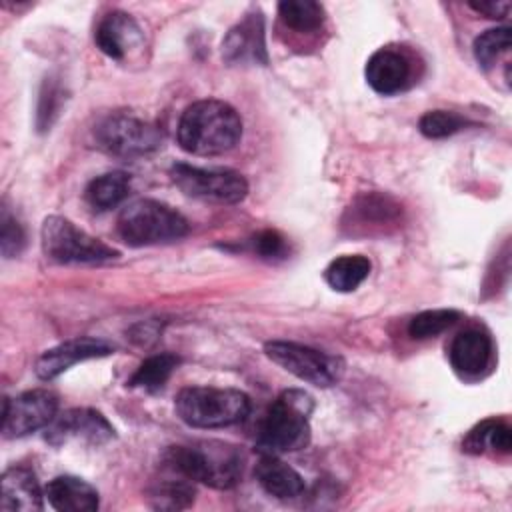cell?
<instances>
[{"label":"cell","instance_id":"obj_1","mask_svg":"<svg viewBox=\"0 0 512 512\" xmlns=\"http://www.w3.org/2000/svg\"><path fill=\"white\" fill-rule=\"evenodd\" d=\"M176 136L180 148L188 154H224L240 142L242 118L222 100H198L182 112Z\"/></svg>","mask_w":512,"mask_h":512},{"label":"cell","instance_id":"obj_2","mask_svg":"<svg viewBox=\"0 0 512 512\" xmlns=\"http://www.w3.org/2000/svg\"><path fill=\"white\" fill-rule=\"evenodd\" d=\"M164 466L216 490L234 488L242 478V452L226 442L202 440L186 446H170Z\"/></svg>","mask_w":512,"mask_h":512},{"label":"cell","instance_id":"obj_3","mask_svg":"<svg viewBox=\"0 0 512 512\" xmlns=\"http://www.w3.org/2000/svg\"><path fill=\"white\" fill-rule=\"evenodd\" d=\"M314 400L308 392L290 388L284 390L264 414L256 446L262 454H284L298 452L310 442V414Z\"/></svg>","mask_w":512,"mask_h":512},{"label":"cell","instance_id":"obj_4","mask_svg":"<svg viewBox=\"0 0 512 512\" xmlns=\"http://www.w3.org/2000/svg\"><path fill=\"white\" fill-rule=\"evenodd\" d=\"M174 408L192 428H224L248 416L250 398L234 388L188 386L178 392Z\"/></svg>","mask_w":512,"mask_h":512},{"label":"cell","instance_id":"obj_5","mask_svg":"<svg viewBox=\"0 0 512 512\" xmlns=\"http://www.w3.org/2000/svg\"><path fill=\"white\" fill-rule=\"evenodd\" d=\"M116 228L118 236L136 248L174 242L188 234L186 218L172 206L152 198H140L124 206Z\"/></svg>","mask_w":512,"mask_h":512},{"label":"cell","instance_id":"obj_6","mask_svg":"<svg viewBox=\"0 0 512 512\" xmlns=\"http://www.w3.org/2000/svg\"><path fill=\"white\" fill-rule=\"evenodd\" d=\"M44 256L56 264H104L120 254L62 216H48L40 230Z\"/></svg>","mask_w":512,"mask_h":512},{"label":"cell","instance_id":"obj_7","mask_svg":"<svg viewBox=\"0 0 512 512\" xmlns=\"http://www.w3.org/2000/svg\"><path fill=\"white\" fill-rule=\"evenodd\" d=\"M94 138L98 148L118 158H140L162 146L160 128L128 112H114L102 118Z\"/></svg>","mask_w":512,"mask_h":512},{"label":"cell","instance_id":"obj_8","mask_svg":"<svg viewBox=\"0 0 512 512\" xmlns=\"http://www.w3.org/2000/svg\"><path fill=\"white\" fill-rule=\"evenodd\" d=\"M264 352L286 372L318 388L334 386L344 374V360L340 356L298 342L272 340L264 344Z\"/></svg>","mask_w":512,"mask_h":512},{"label":"cell","instance_id":"obj_9","mask_svg":"<svg viewBox=\"0 0 512 512\" xmlns=\"http://www.w3.org/2000/svg\"><path fill=\"white\" fill-rule=\"evenodd\" d=\"M172 182L186 194L206 202L236 204L246 198V178L230 168H200L190 164H174L170 168Z\"/></svg>","mask_w":512,"mask_h":512},{"label":"cell","instance_id":"obj_10","mask_svg":"<svg viewBox=\"0 0 512 512\" xmlns=\"http://www.w3.org/2000/svg\"><path fill=\"white\" fill-rule=\"evenodd\" d=\"M58 414V398L50 390H28L2 400V436L22 438L46 428Z\"/></svg>","mask_w":512,"mask_h":512},{"label":"cell","instance_id":"obj_11","mask_svg":"<svg viewBox=\"0 0 512 512\" xmlns=\"http://www.w3.org/2000/svg\"><path fill=\"white\" fill-rule=\"evenodd\" d=\"M116 436L112 424L94 408H70L56 414L46 426V442L62 446L68 442H84L90 446H102Z\"/></svg>","mask_w":512,"mask_h":512},{"label":"cell","instance_id":"obj_12","mask_svg":"<svg viewBox=\"0 0 512 512\" xmlns=\"http://www.w3.org/2000/svg\"><path fill=\"white\" fill-rule=\"evenodd\" d=\"M222 58L226 64H266V40L264 18L260 12H252L228 30L222 40Z\"/></svg>","mask_w":512,"mask_h":512},{"label":"cell","instance_id":"obj_13","mask_svg":"<svg viewBox=\"0 0 512 512\" xmlns=\"http://www.w3.org/2000/svg\"><path fill=\"white\" fill-rule=\"evenodd\" d=\"M112 352H114V346H110L106 340H100V338L84 336V338L66 340L46 350L44 354H40V358L34 364V372L40 380H54L56 376H60L62 372H66L70 366L78 362L102 358Z\"/></svg>","mask_w":512,"mask_h":512},{"label":"cell","instance_id":"obj_14","mask_svg":"<svg viewBox=\"0 0 512 512\" xmlns=\"http://www.w3.org/2000/svg\"><path fill=\"white\" fill-rule=\"evenodd\" d=\"M96 46L112 60H126L128 54L136 48L142 46V30L136 24V20L122 12V10H114L110 14H106L94 34Z\"/></svg>","mask_w":512,"mask_h":512},{"label":"cell","instance_id":"obj_15","mask_svg":"<svg viewBox=\"0 0 512 512\" xmlns=\"http://www.w3.org/2000/svg\"><path fill=\"white\" fill-rule=\"evenodd\" d=\"M364 74L374 92L388 96L408 86L410 64L404 54L392 48H380L368 58Z\"/></svg>","mask_w":512,"mask_h":512},{"label":"cell","instance_id":"obj_16","mask_svg":"<svg viewBox=\"0 0 512 512\" xmlns=\"http://www.w3.org/2000/svg\"><path fill=\"white\" fill-rule=\"evenodd\" d=\"M450 364L462 376H478L492 358V340L484 330L468 328L454 336L450 350Z\"/></svg>","mask_w":512,"mask_h":512},{"label":"cell","instance_id":"obj_17","mask_svg":"<svg viewBox=\"0 0 512 512\" xmlns=\"http://www.w3.org/2000/svg\"><path fill=\"white\" fill-rule=\"evenodd\" d=\"M0 510L10 512H34L42 510V492L36 476L26 466H10L0 480Z\"/></svg>","mask_w":512,"mask_h":512},{"label":"cell","instance_id":"obj_18","mask_svg":"<svg viewBox=\"0 0 512 512\" xmlns=\"http://www.w3.org/2000/svg\"><path fill=\"white\" fill-rule=\"evenodd\" d=\"M44 496L48 504L60 512H94L100 504L92 484L68 474L52 478L44 488Z\"/></svg>","mask_w":512,"mask_h":512},{"label":"cell","instance_id":"obj_19","mask_svg":"<svg viewBox=\"0 0 512 512\" xmlns=\"http://www.w3.org/2000/svg\"><path fill=\"white\" fill-rule=\"evenodd\" d=\"M254 476L258 484L278 500L298 498L306 490L302 476L276 454H262L254 468Z\"/></svg>","mask_w":512,"mask_h":512},{"label":"cell","instance_id":"obj_20","mask_svg":"<svg viewBox=\"0 0 512 512\" xmlns=\"http://www.w3.org/2000/svg\"><path fill=\"white\" fill-rule=\"evenodd\" d=\"M512 448V432L504 420L486 418L478 422L462 440V450L466 454H484L486 450H494L500 454H508Z\"/></svg>","mask_w":512,"mask_h":512},{"label":"cell","instance_id":"obj_21","mask_svg":"<svg viewBox=\"0 0 512 512\" xmlns=\"http://www.w3.org/2000/svg\"><path fill=\"white\" fill-rule=\"evenodd\" d=\"M130 192V176L126 172L114 170L102 176H96L88 182L84 190L86 204L96 212H106L116 208Z\"/></svg>","mask_w":512,"mask_h":512},{"label":"cell","instance_id":"obj_22","mask_svg":"<svg viewBox=\"0 0 512 512\" xmlns=\"http://www.w3.org/2000/svg\"><path fill=\"white\" fill-rule=\"evenodd\" d=\"M370 260L362 254H344L334 258L326 270L324 280L336 292H352L356 290L370 274Z\"/></svg>","mask_w":512,"mask_h":512},{"label":"cell","instance_id":"obj_23","mask_svg":"<svg viewBox=\"0 0 512 512\" xmlns=\"http://www.w3.org/2000/svg\"><path fill=\"white\" fill-rule=\"evenodd\" d=\"M178 364H180V358L176 354H170V352L148 356L136 368V372L130 376L128 386L142 388L146 392H156L168 382V378L178 368Z\"/></svg>","mask_w":512,"mask_h":512},{"label":"cell","instance_id":"obj_24","mask_svg":"<svg viewBox=\"0 0 512 512\" xmlns=\"http://www.w3.org/2000/svg\"><path fill=\"white\" fill-rule=\"evenodd\" d=\"M168 472H170V476L162 478L152 490V496H150L152 506L154 508H168V510H180V508L190 506L192 500H194L192 480H188L186 476H182L174 470H168Z\"/></svg>","mask_w":512,"mask_h":512},{"label":"cell","instance_id":"obj_25","mask_svg":"<svg viewBox=\"0 0 512 512\" xmlns=\"http://www.w3.org/2000/svg\"><path fill=\"white\" fill-rule=\"evenodd\" d=\"M278 12L282 22L298 32H314L324 22V8L314 0H284Z\"/></svg>","mask_w":512,"mask_h":512},{"label":"cell","instance_id":"obj_26","mask_svg":"<svg viewBox=\"0 0 512 512\" xmlns=\"http://www.w3.org/2000/svg\"><path fill=\"white\" fill-rule=\"evenodd\" d=\"M458 312L452 308H434V310H424L420 314H416L410 324H408V334L416 340H426V338H434L438 334H442L444 330H448L456 320H458Z\"/></svg>","mask_w":512,"mask_h":512},{"label":"cell","instance_id":"obj_27","mask_svg":"<svg viewBox=\"0 0 512 512\" xmlns=\"http://www.w3.org/2000/svg\"><path fill=\"white\" fill-rule=\"evenodd\" d=\"M510 50V28H490L474 40V58L482 68L494 66Z\"/></svg>","mask_w":512,"mask_h":512},{"label":"cell","instance_id":"obj_28","mask_svg":"<svg viewBox=\"0 0 512 512\" xmlns=\"http://www.w3.org/2000/svg\"><path fill=\"white\" fill-rule=\"evenodd\" d=\"M464 126H468V120L456 112H448V110H430L426 114H422L418 128L426 138L432 140H440V138H448L456 132H460Z\"/></svg>","mask_w":512,"mask_h":512},{"label":"cell","instance_id":"obj_29","mask_svg":"<svg viewBox=\"0 0 512 512\" xmlns=\"http://www.w3.org/2000/svg\"><path fill=\"white\" fill-rule=\"evenodd\" d=\"M62 86L56 80H44L42 92H40V100H38V112H36V126L40 132L48 130L54 122V118L58 116L60 104H62Z\"/></svg>","mask_w":512,"mask_h":512},{"label":"cell","instance_id":"obj_30","mask_svg":"<svg viewBox=\"0 0 512 512\" xmlns=\"http://www.w3.org/2000/svg\"><path fill=\"white\" fill-rule=\"evenodd\" d=\"M24 244H26V234H24L22 224L4 206L2 216H0V250H2V256L12 258V256L20 254Z\"/></svg>","mask_w":512,"mask_h":512},{"label":"cell","instance_id":"obj_31","mask_svg":"<svg viewBox=\"0 0 512 512\" xmlns=\"http://www.w3.org/2000/svg\"><path fill=\"white\" fill-rule=\"evenodd\" d=\"M252 250L268 262L284 260L290 252L286 238L278 230H262L252 238Z\"/></svg>","mask_w":512,"mask_h":512},{"label":"cell","instance_id":"obj_32","mask_svg":"<svg viewBox=\"0 0 512 512\" xmlns=\"http://www.w3.org/2000/svg\"><path fill=\"white\" fill-rule=\"evenodd\" d=\"M472 10L484 14L486 18H496L502 20L510 12V2L508 0H482V2H470L468 4Z\"/></svg>","mask_w":512,"mask_h":512}]
</instances>
